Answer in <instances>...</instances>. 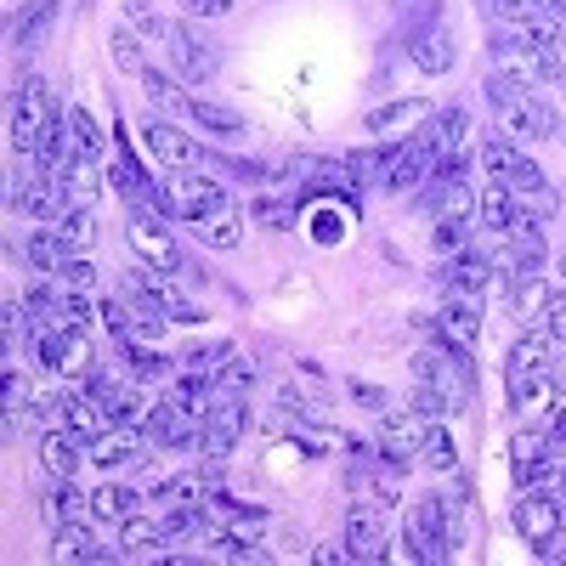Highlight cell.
I'll list each match as a JSON object with an SVG mask.
<instances>
[{
  "label": "cell",
  "mask_w": 566,
  "mask_h": 566,
  "mask_svg": "<svg viewBox=\"0 0 566 566\" xmlns=\"http://www.w3.org/2000/svg\"><path fill=\"white\" fill-rule=\"evenodd\" d=\"M57 277L69 283V290H91V283H97V266H91L85 255H69V266H63Z\"/></svg>",
  "instance_id": "obj_47"
},
{
  "label": "cell",
  "mask_w": 566,
  "mask_h": 566,
  "mask_svg": "<svg viewBox=\"0 0 566 566\" xmlns=\"http://www.w3.org/2000/svg\"><path fill=\"white\" fill-rule=\"evenodd\" d=\"M560 522H566V504L555 488H522V499H515V533H522V544L549 538Z\"/></svg>",
  "instance_id": "obj_14"
},
{
  "label": "cell",
  "mask_w": 566,
  "mask_h": 566,
  "mask_svg": "<svg viewBox=\"0 0 566 566\" xmlns=\"http://www.w3.org/2000/svg\"><path fill=\"white\" fill-rule=\"evenodd\" d=\"M488 108L499 114L504 136H515V142H560L555 108L538 97V85H527V80L493 69V74H488Z\"/></svg>",
  "instance_id": "obj_1"
},
{
  "label": "cell",
  "mask_w": 566,
  "mask_h": 566,
  "mask_svg": "<svg viewBox=\"0 0 566 566\" xmlns=\"http://www.w3.org/2000/svg\"><path fill=\"white\" fill-rule=\"evenodd\" d=\"M187 119H193L199 130H210V136H244V114L216 103V97H187Z\"/></svg>",
  "instance_id": "obj_28"
},
{
  "label": "cell",
  "mask_w": 566,
  "mask_h": 566,
  "mask_svg": "<svg viewBox=\"0 0 566 566\" xmlns=\"http://www.w3.org/2000/svg\"><path fill=\"white\" fill-rule=\"evenodd\" d=\"M533 555H538V560H566V527H555L549 538H538Z\"/></svg>",
  "instance_id": "obj_50"
},
{
  "label": "cell",
  "mask_w": 566,
  "mask_h": 566,
  "mask_svg": "<svg viewBox=\"0 0 566 566\" xmlns=\"http://www.w3.org/2000/svg\"><path fill=\"white\" fill-rule=\"evenodd\" d=\"M402 544L413 560H448L453 555V527H448V499H413L408 504V527H402Z\"/></svg>",
  "instance_id": "obj_5"
},
{
  "label": "cell",
  "mask_w": 566,
  "mask_h": 566,
  "mask_svg": "<svg viewBox=\"0 0 566 566\" xmlns=\"http://www.w3.org/2000/svg\"><path fill=\"white\" fill-rule=\"evenodd\" d=\"M476 227L482 221H437V232H431V250L448 261V255H459V250H470L476 244Z\"/></svg>",
  "instance_id": "obj_38"
},
{
  "label": "cell",
  "mask_w": 566,
  "mask_h": 566,
  "mask_svg": "<svg viewBox=\"0 0 566 566\" xmlns=\"http://www.w3.org/2000/svg\"><path fill=\"white\" fill-rule=\"evenodd\" d=\"M437 277H442V290H476V295H482V283L493 277V261H488V255H476V244H470V250L448 255Z\"/></svg>",
  "instance_id": "obj_25"
},
{
  "label": "cell",
  "mask_w": 566,
  "mask_h": 566,
  "mask_svg": "<svg viewBox=\"0 0 566 566\" xmlns=\"http://www.w3.org/2000/svg\"><path fill=\"white\" fill-rule=\"evenodd\" d=\"M413 380H419V386H437L453 408H464V402H470V391H476V368H470V357H464V352H453L448 340H437V335H431V346H424V352L413 357Z\"/></svg>",
  "instance_id": "obj_4"
},
{
  "label": "cell",
  "mask_w": 566,
  "mask_h": 566,
  "mask_svg": "<svg viewBox=\"0 0 566 566\" xmlns=\"http://www.w3.org/2000/svg\"><path fill=\"white\" fill-rule=\"evenodd\" d=\"M424 431H431V419L424 413H413V408H391L386 413V424H380V448L386 459H397V464H413L419 459V448H424Z\"/></svg>",
  "instance_id": "obj_16"
},
{
  "label": "cell",
  "mask_w": 566,
  "mask_h": 566,
  "mask_svg": "<svg viewBox=\"0 0 566 566\" xmlns=\"http://www.w3.org/2000/svg\"><path fill=\"white\" fill-rule=\"evenodd\" d=\"M419 459L431 464V470H459V453H453V437H448V424H442V419H431V431H424Z\"/></svg>",
  "instance_id": "obj_39"
},
{
  "label": "cell",
  "mask_w": 566,
  "mask_h": 566,
  "mask_svg": "<svg viewBox=\"0 0 566 566\" xmlns=\"http://www.w3.org/2000/svg\"><path fill=\"white\" fill-rule=\"evenodd\" d=\"M119 7H125V18H130L142 34H148V40H165V34H170V23L159 18V7H154V0H119Z\"/></svg>",
  "instance_id": "obj_41"
},
{
  "label": "cell",
  "mask_w": 566,
  "mask_h": 566,
  "mask_svg": "<svg viewBox=\"0 0 566 566\" xmlns=\"http://www.w3.org/2000/svg\"><path fill=\"white\" fill-rule=\"evenodd\" d=\"M295 216H301V199H295V205H277V199L255 205V221H261V227H272V232H290V227H295Z\"/></svg>",
  "instance_id": "obj_45"
},
{
  "label": "cell",
  "mask_w": 566,
  "mask_h": 566,
  "mask_svg": "<svg viewBox=\"0 0 566 566\" xmlns=\"http://www.w3.org/2000/svg\"><path fill=\"white\" fill-rule=\"evenodd\" d=\"M431 335L448 340L464 357H476V340H482V295L476 290H442V312L431 323Z\"/></svg>",
  "instance_id": "obj_8"
},
{
  "label": "cell",
  "mask_w": 566,
  "mask_h": 566,
  "mask_svg": "<svg viewBox=\"0 0 566 566\" xmlns=\"http://www.w3.org/2000/svg\"><path fill=\"white\" fill-rule=\"evenodd\" d=\"M108 52H114V69H125V74H136V80H142V69H148V63H142V40H136L130 29H114Z\"/></svg>",
  "instance_id": "obj_42"
},
{
  "label": "cell",
  "mask_w": 566,
  "mask_h": 566,
  "mask_svg": "<svg viewBox=\"0 0 566 566\" xmlns=\"http://www.w3.org/2000/svg\"><path fill=\"white\" fill-rule=\"evenodd\" d=\"M69 255H74V250H69V239H63V227H57V221L34 227L29 239H23V261H29L34 272H52V277H57V272L69 266Z\"/></svg>",
  "instance_id": "obj_21"
},
{
  "label": "cell",
  "mask_w": 566,
  "mask_h": 566,
  "mask_svg": "<svg viewBox=\"0 0 566 566\" xmlns=\"http://www.w3.org/2000/svg\"><path fill=\"white\" fill-rule=\"evenodd\" d=\"M408 408H413V413H424V419H448V413H459V408H453V402H448L437 386H419V380H413V397H408Z\"/></svg>",
  "instance_id": "obj_43"
},
{
  "label": "cell",
  "mask_w": 566,
  "mask_h": 566,
  "mask_svg": "<svg viewBox=\"0 0 566 566\" xmlns=\"http://www.w3.org/2000/svg\"><path fill=\"white\" fill-rule=\"evenodd\" d=\"M97 317L108 323V335H114V340L130 328V306H125V301H103V306H97Z\"/></svg>",
  "instance_id": "obj_48"
},
{
  "label": "cell",
  "mask_w": 566,
  "mask_h": 566,
  "mask_svg": "<svg viewBox=\"0 0 566 566\" xmlns=\"http://www.w3.org/2000/svg\"><path fill=\"white\" fill-rule=\"evenodd\" d=\"M232 357V340H205V346H187L176 357V374H193V380H216Z\"/></svg>",
  "instance_id": "obj_29"
},
{
  "label": "cell",
  "mask_w": 566,
  "mask_h": 566,
  "mask_svg": "<svg viewBox=\"0 0 566 566\" xmlns=\"http://www.w3.org/2000/svg\"><path fill=\"white\" fill-rule=\"evenodd\" d=\"M57 227H63L69 250H74V255H85L91 244H97V205H85V210H69V216H63Z\"/></svg>",
  "instance_id": "obj_37"
},
{
  "label": "cell",
  "mask_w": 566,
  "mask_h": 566,
  "mask_svg": "<svg viewBox=\"0 0 566 566\" xmlns=\"http://www.w3.org/2000/svg\"><path fill=\"white\" fill-rule=\"evenodd\" d=\"M312 560H317V566H346V560H352V544H317Z\"/></svg>",
  "instance_id": "obj_51"
},
{
  "label": "cell",
  "mask_w": 566,
  "mask_h": 566,
  "mask_svg": "<svg viewBox=\"0 0 566 566\" xmlns=\"http://www.w3.org/2000/svg\"><path fill=\"white\" fill-rule=\"evenodd\" d=\"M148 453H154V437L142 431V424H108L103 437H91V464H97V470H108V476H114V470H130V464H142Z\"/></svg>",
  "instance_id": "obj_12"
},
{
  "label": "cell",
  "mask_w": 566,
  "mask_h": 566,
  "mask_svg": "<svg viewBox=\"0 0 566 566\" xmlns=\"http://www.w3.org/2000/svg\"><path fill=\"white\" fill-rule=\"evenodd\" d=\"M69 130H74V148H80V159L97 165V159L108 154V136H103V125H97V119H91V108L69 103Z\"/></svg>",
  "instance_id": "obj_32"
},
{
  "label": "cell",
  "mask_w": 566,
  "mask_h": 566,
  "mask_svg": "<svg viewBox=\"0 0 566 566\" xmlns=\"http://www.w3.org/2000/svg\"><path fill=\"white\" fill-rule=\"evenodd\" d=\"M533 328H538L549 346H566V290H555V295L544 301V312L533 317Z\"/></svg>",
  "instance_id": "obj_40"
},
{
  "label": "cell",
  "mask_w": 566,
  "mask_h": 566,
  "mask_svg": "<svg viewBox=\"0 0 566 566\" xmlns=\"http://www.w3.org/2000/svg\"><path fill=\"white\" fill-rule=\"evenodd\" d=\"M244 431H250V408H244V397H210L205 424H199V453H205L210 464H221L232 448H239Z\"/></svg>",
  "instance_id": "obj_9"
},
{
  "label": "cell",
  "mask_w": 566,
  "mask_h": 566,
  "mask_svg": "<svg viewBox=\"0 0 566 566\" xmlns=\"http://www.w3.org/2000/svg\"><path fill=\"white\" fill-rule=\"evenodd\" d=\"M165 221H170V216H159V210H148V205H130L125 239H130L136 261H148V266H159V272H181L187 255L176 250V239H170V227H165Z\"/></svg>",
  "instance_id": "obj_7"
},
{
  "label": "cell",
  "mask_w": 566,
  "mask_h": 566,
  "mask_svg": "<svg viewBox=\"0 0 566 566\" xmlns=\"http://www.w3.org/2000/svg\"><path fill=\"white\" fill-rule=\"evenodd\" d=\"M170 199H176V216H181V221H199V216H210V210H227V187L210 181V176L170 170Z\"/></svg>",
  "instance_id": "obj_18"
},
{
  "label": "cell",
  "mask_w": 566,
  "mask_h": 566,
  "mask_svg": "<svg viewBox=\"0 0 566 566\" xmlns=\"http://www.w3.org/2000/svg\"><path fill=\"white\" fill-rule=\"evenodd\" d=\"M402 40H408V63L419 69V74H448L453 63H459V40H453V23H448V12L437 7H419V12H408V23H402Z\"/></svg>",
  "instance_id": "obj_2"
},
{
  "label": "cell",
  "mask_w": 566,
  "mask_h": 566,
  "mask_svg": "<svg viewBox=\"0 0 566 566\" xmlns=\"http://www.w3.org/2000/svg\"><path fill=\"white\" fill-rule=\"evenodd\" d=\"M549 295H555V290H549L544 277H527V283H515V312H522V317H538Z\"/></svg>",
  "instance_id": "obj_44"
},
{
  "label": "cell",
  "mask_w": 566,
  "mask_h": 566,
  "mask_svg": "<svg viewBox=\"0 0 566 566\" xmlns=\"http://www.w3.org/2000/svg\"><path fill=\"white\" fill-rule=\"evenodd\" d=\"M187 227H193V239L199 244H210V250H239L244 244V216L239 210H210V216H199V221H187Z\"/></svg>",
  "instance_id": "obj_23"
},
{
  "label": "cell",
  "mask_w": 566,
  "mask_h": 566,
  "mask_svg": "<svg viewBox=\"0 0 566 566\" xmlns=\"http://www.w3.org/2000/svg\"><path fill=\"white\" fill-rule=\"evenodd\" d=\"M165 52H170L176 74H181V80H193V85L216 80V69H221V45H216L210 34H199L193 23H170V34H165Z\"/></svg>",
  "instance_id": "obj_10"
},
{
  "label": "cell",
  "mask_w": 566,
  "mask_h": 566,
  "mask_svg": "<svg viewBox=\"0 0 566 566\" xmlns=\"http://www.w3.org/2000/svg\"><path fill=\"white\" fill-rule=\"evenodd\" d=\"M499 255H493V272L510 277V290L515 283H527V277H544V261H549V244H544V221L527 216V210H515L510 232H499Z\"/></svg>",
  "instance_id": "obj_3"
},
{
  "label": "cell",
  "mask_w": 566,
  "mask_h": 566,
  "mask_svg": "<svg viewBox=\"0 0 566 566\" xmlns=\"http://www.w3.org/2000/svg\"><path fill=\"white\" fill-rule=\"evenodd\" d=\"M181 12H187V18L216 23V18H227V12H232V0H181Z\"/></svg>",
  "instance_id": "obj_49"
},
{
  "label": "cell",
  "mask_w": 566,
  "mask_h": 566,
  "mask_svg": "<svg viewBox=\"0 0 566 566\" xmlns=\"http://www.w3.org/2000/svg\"><path fill=\"white\" fill-rule=\"evenodd\" d=\"M205 504L216 510V522H221V533H227V538H255V533L266 527V510L239 504V499H227V493H210Z\"/></svg>",
  "instance_id": "obj_24"
},
{
  "label": "cell",
  "mask_w": 566,
  "mask_h": 566,
  "mask_svg": "<svg viewBox=\"0 0 566 566\" xmlns=\"http://www.w3.org/2000/svg\"><path fill=\"white\" fill-rule=\"evenodd\" d=\"M108 176H114V187H119V199H130V205L142 199V187H148V181H154L148 170H142V165L130 159V148H125V142H119V136H114V159H108Z\"/></svg>",
  "instance_id": "obj_33"
},
{
  "label": "cell",
  "mask_w": 566,
  "mask_h": 566,
  "mask_svg": "<svg viewBox=\"0 0 566 566\" xmlns=\"http://www.w3.org/2000/svg\"><path fill=\"white\" fill-rule=\"evenodd\" d=\"M431 114H437L431 97H402V103H386V108H368L363 114V130L374 142H408V136H419V125L431 119Z\"/></svg>",
  "instance_id": "obj_13"
},
{
  "label": "cell",
  "mask_w": 566,
  "mask_h": 566,
  "mask_svg": "<svg viewBox=\"0 0 566 566\" xmlns=\"http://www.w3.org/2000/svg\"><path fill=\"white\" fill-rule=\"evenodd\" d=\"M57 12H63V0H23V12H18V23H12V45H18V57H34L40 45L52 40Z\"/></svg>",
  "instance_id": "obj_19"
},
{
  "label": "cell",
  "mask_w": 566,
  "mask_h": 566,
  "mask_svg": "<svg viewBox=\"0 0 566 566\" xmlns=\"http://www.w3.org/2000/svg\"><path fill=\"white\" fill-rule=\"evenodd\" d=\"M91 459V442L63 431V424H52V431L40 437V464L52 470V476H80V464Z\"/></svg>",
  "instance_id": "obj_20"
},
{
  "label": "cell",
  "mask_w": 566,
  "mask_h": 566,
  "mask_svg": "<svg viewBox=\"0 0 566 566\" xmlns=\"http://www.w3.org/2000/svg\"><path fill=\"white\" fill-rule=\"evenodd\" d=\"M216 476H199V470H187V476H170V482H159L148 499L165 510V515H176V510H193V504H205V488H210Z\"/></svg>",
  "instance_id": "obj_27"
},
{
  "label": "cell",
  "mask_w": 566,
  "mask_h": 566,
  "mask_svg": "<svg viewBox=\"0 0 566 566\" xmlns=\"http://www.w3.org/2000/svg\"><path fill=\"white\" fill-rule=\"evenodd\" d=\"M85 510H91V493L74 488V476H57V488L40 499V515H45V527H69V522H85Z\"/></svg>",
  "instance_id": "obj_22"
},
{
  "label": "cell",
  "mask_w": 566,
  "mask_h": 566,
  "mask_svg": "<svg viewBox=\"0 0 566 566\" xmlns=\"http://www.w3.org/2000/svg\"><path fill=\"white\" fill-rule=\"evenodd\" d=\"M346 544H352V560H363V566H374V560H386V504H374L368 493H357L352 499V510H346Z\"/></svg>",
  "instance_id": "obj_11"
},
{
  "label": "cell",
  "mask_w": 566,
  "mask_h": 566,
  "mask_svg": "<svg viewBox=\"0 0 566 566\" xmlns=\"http://www.w3.org/2000/svg\"><path fill=\"white\" fill-rule=\"evenodd\" d=\"M52 555H57V560H97V566L119 560V549L97 544L85 522H69V527H57V544H52Z\"/></svg>",
  "instance_id": "obj_26"
},
{
  "label": "cell",
  "mask_w": 566,
  "mask_h": 566,
  "mask_svg": "<svg viewBox=\"0 0 566 566\" xmlns=\"http://www.w3.org/2000/svg\"><path fill=\"white\" fill-rule=\"evenodd\" d=\"M142 148H148L165 170H187V165H199V159H205V154H199V142H193V136H181V130H176L170 119H159V114L142 125Z\"/></svg>",
  "instance_id": "obj_17"
},
{
  "label": "cell",
  "mask_w": 566,
  "mask_h": 566,
  "mask_svg": "<svg viewBox=\"0 0 566 566\" xmlns=\"http://www.w3.org/2000/svg\"><path fill=\"white\" fill-rule=\"evenodd\" d=\"M136 510H142V493L125 488V482H103L91 493V515H103V522H130Z\"/></svg>",
  "instance_id": "obj_31"
},
{
  "label": "cell",
  "mask_w": 566,
  "mask_h": 566,
  "mask_svg": "<svg viewBox=\"0 0 566 566\" xmlns=\"http://www.w3.org/2000/svg\"><path fill=\"white\" fill-rule=\"evenodd\" d=\"M142 97H148L154 108H181L187 114V91L170 74H159V69H142Z\"/></svg>",
  "instance_id": "obj_36"
},
{
  "label": "cell",
  "mask_w": 566,
  "mask_h": 566,
  "mask_svg": "<svg viewBox=\"0 0 566 566\" xmlns=\"http://www.w3.org/2000/svg\"><path fill=\"white\" fill-rule=\"evenodd\" d=\"M476 159H482L488 181H510V170L522 165V142H515V136H488Z\"/></svg>",
  "instance_id": "obj_34"
},
{
  "label": "cell",
  "mask_w": 566,
  "mask_h": 566,
  "mask_svg": "<svg viewBox=\"0 0 566 566\" xmlns=\"http://www.w3.org/2000/svg\"><path fill=\"white\" fill-rule=\"evenodd\" d=\"M560 272H566V250H560Z\"/></svg>",
  "instance_id": "obj_52"
},
{
  "label": "cell",
  "mask_w": 566,
  "mask_h": 566,
  "mask_svg": "<svg viewBox=\"0 0 566 566\" xmlns=\"http://www.w3.org/2000/svg\"><path fill=\"white\" fill-rule=\"evenodd\" d=\"M346 397H352L357 408H368V413H380V419L391 413V397H386L380 386H368V380H346Z\"/></svg>",
  "instance_id": "obj_46"
},
{
  "label": "cell",
  "mask_w": 566,
  "mask_h": 566,
  "mask_svg": "<svg viewBox=\"0 0 566 566\" xmlns=\"http://www.w3.org/2000/svg\"><path fill=\"white\" fill-rule=\"evenodd\" d=\"M63 114V103L52 97V85H45L40 74H23L18 80V108H12V154H34V142H40V130L52 125Z\"/></svg>",
  "instance_id": "obj_6"
},
{
  "label": "cell",
  "mask_w": 566,
  "mask_h": 566,
  "mask_svg": "<svg viewBox=\"0 0 566 566\" xmlns=\"http://www.w3.org/2000/svg\"><path fill=\"white\" fill-rule=\"evenodd\" d=\"M250 386H255V363H250V357H239V352H232V357H227V368L210 380V391H216V397H250Z\"/></svg>",
  "instance_id": "obj_35"
},
{
  "label": "cell",
  "mask_w": 566,
  "mask_h": 566,
  "mask_svg": "<svg viewBox=\"0 0 566 566\" xmlns=\"http://www.w3.org/2000/svg\"><path fill=\"white\" fill-rule=\"evenodd\" d=\"M476 221L488 227V232H510V221H515V193L504 181H488L482 193H476Z\"/></svg>",
  "instance_id": "obj_30"
},
{
  "label": "cell",
  "mask_w": 566,
  "mask_h": 566,
  "mask_svg": "<svg viewBox=\"0 0 566 566\" xmlns=\"http://www.w3.org/2000/svg\"><path fill=\"white\" fill-rule=\"evenodd\" d=\"M419 136L431 142L437 165H453V159L470 154V136H476V125H470V108H437L431 119L419 125Z\"/></svg>",
  "instance_id": "obj_15"
}]
</instances>
